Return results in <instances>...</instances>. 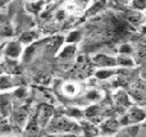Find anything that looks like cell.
Instances as JSON below:
<instances>
[{"label":"cell","instance_id":"cell-1","mask_svg":"<svg viewBox=\"0 0 146 137\" xmlns=\"http://www.w3.org/2000/svg\"><path fill=\"white\" fill-rule=\"evenodd\" d=\"M49 131L51 132H72V134H80L82 129L73 121L68 120L67 118H56L51 121L49 126Z\"/></svg>","mask_w":146,"mask_h":137},{"label":"cell","instance_id":"cell-2","mask_svg":"<svg viewBox=\"0 0 146 137\" xmlns=\"http://www.w3.org/2000/svg\"><path fill=\"white\" fill-rule=\"evenodd\" d=\"M146 118V113L140 110V108H131L120 121L121 124L123 126H127V124H130V123H136V122H140V121H144Z\"/></svg>","mask_w":146,"mask_h":137},{"label":"cell","instance_id":"cell-3","mask_svg":"<svg viewBox=\"0 0 146 137\" xmlns=\"http://www.w3.org/2000/svg\"><path fill=\"white\" fill-rule=\"evenodd\" d=\"M52 113H54V110H52L51 106L42 105L39 108V112H38V115H36V120H38L39 124L41 127H44L47 124V122L49 121V118L52 115Z\"/></svg>","mask_w":146,"mask_h":137},{"label":"cell","instance_id":"cell-4","mask_svg":"<svg viewBox=\"0 0 146 137\" xmlns=\"http://www.w3.org/2000/svg\"><path fill=\"white\" fill-rule=\"evenodd\" d=\"M94 62L99 66H114L116 64V59L103 54H99L94 57Z\"/></svg>","mask_w":146,"mask_h":137},{"label":"cell","instance_id":"cell-5","mask_svg":"<svg viewBox=\"0 0 146 137\" xmlns=\"http://www.w3.org/2000/svg\"><path fill=\"white\" fill-rule=\"evenodd\" d=\"M139 131V126H129L121 129L115 137H137Z\"/></svg>","mask_w":146,"mask_h":137},{"label":"cell","instance_id":"cell-6","mask_svg":"<svg viewBox=\"0 0 146 137\" xmlns=\"http://www.w3.org/2000/svg\"><path fill=\"white\" fill-rule=\"evenodd\" d=\"M27 107H19L17 108V111H15L14 115H13V119L15 121V123L17 124H23L27 118Z\"/></svg>","mask_w":146,"mask_h":137},{"label":"cell","instance_id":"cell-7","mask_svg":"<svg viewBox=\"0 0 146 137\" xmlns=\"http://www.w3.org/2000/svg\"><path fill=\"white\" fill-rule=\"evenodd\" d=\"M81 129H82V132L84 134L86 137H92V136H96L98 134V130L89 122L87 121H83L81 123Z\"/></svg>","mask_w":146,"mask_h":137},{"label":"cell","instance_id":"cell-8","mask_svg":"<svg viewBox=\"0 0 146 137\" xmlns=\"http://www.w3.org/2000/svg\"><path fill=\"white\" fill-rule=\"evenodd\" d=\"M21 51H22V48L17 42H10L6 48V54L9 57H17L21 54Z\"/></svg>","mask_w":146,"mask_h":137},{"label":"cell","instance_id":"cell-9","mask_svg":"<svg viewBox=\"0 0 146 137\" xmlns=\"http://www.w3.org/2000/svg\"><path fill=\"white\" fill-rule=\"evenodd\" d=\"M103 131L105 132H113L116 131L119 129V122L114 119H108L106 122H104V124L102 126Z\"/></svg>","mask_w":146,"mask_h":137},{"label":"cell","instance_id":"cell-10","mask_svg":"<svg viewBox=\"0 0 146 137\" xmlns=\"http://www.w3.org/2000/svg\"><path fill=\"white\" fill-rule=\"evenodd\" d=\"M39 126H40V124H39L36 118L33 119V120L27 124V127H26V136H29V137H34V136L38 134V131H39Z\"/></svg>","mask_w":146,"mask_h":137},{"label":"cell","instance_id":"cell-11","mask_svg":"<svg viewBox=\"0 0 146 137\" xmlns=\"http://www.w3.org/2000/svg\"><path fill=\"white\" fill-rule=\"evenodd\" d=\"M34 38H35V34H34V33H32V32H25V33L22 34V37H21V41L27 43V42H30L31 40H33Z\"/></svg>","mask_w":146,"mask_h":137},{"label":"cell","instance_id":"cell-12","mask_svg":"<svg viewBox=\"0 0 146 137\" xmlns=\"http://www.w3.org/2000/svg\"><path fill=\"white\" fill-rule=\"evenodd\" d=\"M9 111H10V104H9V102H6L5 99H2V102H1V113H2V115L3 116L7 115L9 113Z\"/></svg>","mask_w":146,"mask_h":137},{"label":"cell","instance_id":"cell-13","mask_svg":"<svg viewBox=\"0 0 146 137\" xmlns=\"http://www.w3.org/2000/svg\"><path fill=\"white\" fill-rule=\"evenodd\" d=\"M74 47L73 46H68V47H66L64 50H63V53H62V57H68V56H71V55H73L74 54Z\"/></svg>","mask_w":146,"mask_h":137},{"label":"cell","instance_id":"cell-14","mask_svg":"<svg viewBox=\"0 0 146 137\" xmlns=\"http://www.w3.org/2000/svg\"><path fill=\"white\" fill-rule=\"evenodd\" d=\"M117 63H120V64H122V65H129V66H131V65L133 64V62H132L130 58L124 57V56L119 57V58H117Z\"/></svg>","mask_w":146,"mask_h":137},{"label":"cell","instance_id":"cell-15","mask_svg":"<svg viewBox=\"0 0 146 137\" xmlns=\"http://www.w3.org/2000/svg\"><path fill=\"white\" fill-rule=\"evenodd\" d=\"M1 34L2 35H9V34H11V27H10L9 24H2Z\"/></svg>","mask_w":146,"mask_h":137},{"label":"cell","instance_id":"cell-16","mask_svg":"<svg viewBox=\"0 0 146 137\" xmlns=\"http://www.w3.org/2000/svg\"><path fill=\"white\" fill-rule=\"evenodd\" d=\"M137 137H146V119L143 122V124L139 127V131H138Z\"/></svg>","mask_w":146,"mask_h":137},{"label":"cell","instance_id":"cell-17","mask_svg":"<svg viewBox=\"0 0 146 137\" xmlns=\"http://www.w3.org/2000/svg\"><path fill=\"white\" fill-rule=\"evenodd\" d=\"M135 6L137 7V8H144L145 6H146V0H136L135 1Z\"/></svg>","mask_w":146,"mask_h":137},{"label":"cell","instance_id":"cell-18","mask_svg":"<svg viewBox=\"0 0 146 137\" xmlns=\"http://www.w3.org/2000/svg\"><path fill=\"white\" fill-rule=\"evenodd\" d=\"M111 74H112V72H110V71H99L97 73L98 78H106V76H110Z\"/></svg>","mask_w":146,"mask_h":137},{"label":"cell","instance_id":"cell-19","mask_svg":"<svg viewBox=\"0 0 146 137\" xmlns=\"http://www.w3.org/2000/svg\"><path fill=\"white\" fill-rule=\"evenodd\" d=\"M119 100H120V103H122V104H128V98H127V96H125V94H119Z\"/></svg>","mask_w":146,"mask_h":137},{"label":"cell","instance_id":"cell-20","mask_svg":"<svg viewBox=\"0 0 146 137\" xmlns=\"http://www.w3.org/2000/svg\"><path fill=\"white\" fill-rule=\"evenodd\" d=\"M79 37V32H74V33H71L70 34V38L67 39V41H73V40H76Z\"/></svg>","mask_w":146,"mask_h":137},{"label":"cell","instance_id":"cell-21","mask_svg":"<svg viewBox=\"0 0 146 137\" xmlns=\"http://www.w3.org/2000/svg\"><path fill=\"white\" fill-rule=\"evenodd\" d=\"M65 90L72 94V92H74V86L73 84H67V86H65Z\"/></svg>","mask_w":146,"mask_h":137},{"label":"cell","instance_id":"cell-22","mask_svg":"<svg viewBox=\"0 0 146 137\" xmlns=\"http://www.w3.org/2000/svg\"><path fill=\"white\" fill-rule=\"evenodd\" d=\"M130 50H131V48H130L129 46H127V45H124V46L120 49V51H121V53H128V51H130Z\"/></svg>","mask_w":146,"mask_h":137},{"label":"cell","instance_id":"cell-23","mask_svg":"<svg viewBox=\"0 0 146 137\" xmlns=\"http://www.w3.org/2000/svg\"><path fill=\"white\" fill-rule=\"evenodd\" d=\"M116 1H117L119 3H125V2L128 1V0H116Z\"/></svg>","mask_w":146,"mask_h":137},{"label":"cell","instance_id":"cell-24","mask_svg":"<svg viewBox=\"0 0 146 137\" xmlns=\"http://www.w3.org/2000/svg\"><path fill=\"white\" fill-rule=\"evenodd\" d=\"M1 1H2V3H5V2H6V1H8V0H1Z\"/></svg>","mask_w":146,"mask_h":137}]
</instances>
